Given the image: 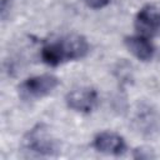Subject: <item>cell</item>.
Here are the masks:
<instances>
[{
	"label": "cell",
	"instance_id": "1",
	"mask_svg": "<svg viewBox=\"0 0 160 160\" xmlns=\"http://www.w3.org/2000/svg\"><path fill=\"white\" fill-rule=\"evenodd\" d=\"M89 52V44L81 35H68L55 42L45 45L41 50V59L46 65L58 66L71 60H80Z\"/></svg>",
	"mask_w": 160,
	"mask_h": 160
},
{
	"label": "cell",
	"instance_id": "2",
	"mask_svg": "<svg viewBox=\"0 0 160 160\" xmlns=\"http://www.w3.org/2000/svg\"><path fill=\"white\" fill-rule=\"evenodd\" d=\"M24 148L40 156H54L60 151L59 141L51 135L45 124H38L24 136Z\"/></svg>",
	"mask_w": 160,
	"mask_h": 160
},
{
	"label": "cell",
	"instance_id": "3",
	"mask_svg": "<svg viewBox=\"0 0 160 160\" xmlns=\"http://www.w3.org/2000/svg\"><path fill=\"white\" fill-rule=\"evenodd\" d=\"M59 85V79L50 74L36 75L24 80L18 90L24 100H38L51 94Z\"/></svg>",
	"mask_w": 160,
	"mask_h": 160
},
{
	"label": "cell",
	"instance_id": "4",
	"mask_svg": "<svg viewBox=\"0 0 160 160\" xmlns=\"http://www.w3.org/2000/svg\"><path fill=\"white\" fill-rule=\"evenodd\" d=\"M98 92L92 88H79L68 92L65 98V102L69 109L88 114L92 111L98 105Z\"/></svg>",
	"mask_w": 160,
	"mask_h": 160
},
{
	"label": "cell",
	"instance_id": "5",
	"mask_svg": "<svg viewBox=\"0 0 160 160\" xmlns=\"http://www.w3.org/2000/svg\"><path fill=\"white\" fill-rule=\"evenodd\" d=\"M135 29L142 36H154L160 32V10L154 5H145L135 16Z\"/></svg>",
	"mask_w": 160,
	"mask_h": 160
},
{
	"label": "cell",
	"instance_id": "6",
	"mask_svg": "<svg viewBox=\"0 0 160 160\" xmlns=\"http://www.w3.org/2000/svg\"><path fill=\"white\" fill-rule=\"evenodd\" d=\"M92 148L99 152L119 156L125 152L126 144L122 136H120L119 134L111 131H102L94 138Z\"/></svg>",
	"mask_w": 160,
	"mask_h": 160
},
{
	"label": "cell",
	"instance_id": "7",
	"mask_svg": "<svg viewBox=\"0 0 160 160\" xmlns=\"http://www.w3.org/2000/svg\"><path fill=\"white\" fill-rule=\"evenodd\" d=\"M125 46L128 50L140 61H149L152 59L155 49L152 44L148 40L146 36L142 35H135V36H128L124 40Z\"/></svg>",
	"mask_w": 160,
	"mask_h": 160
},
{
	"label": "cell",
	"instance_id": "8",
	"mask_svg": "<svg viewBox=\"0 0 160 160\" xmlns=\"http://www.w3.org/2000/svg\"><path fill=\"white\" fill-rule=\"evenodd\" d=\"M84 1H85V4H86L89 8L95 9V10L102 9V8H105L106 5L110 4V0H84Z\"/></svg>",
	"mask_w": 160,
	"mask_h": 160
},
{
	"label": "cell",
	"instance_id": "9",
	"mask_svg": "<svg viewBox=\"0 0 160 160\" xmlns=\"http://www.w3.org/2000/svg\"><path fill=\"white\" fill-rule=\"evenodd\" d=\"M134 158L135 159H150V158H154V155H151V151L150 150L136 149L134 151Z\"/></svg>",
	"mask_w": 160,
	"mask_h": 160
},
{
	"label": "cell",
	"instance_id": "10",
	"mask_svg": "<svg viewBox=\"0 0 160 160\" xmlns=\"http://www.w3.org/2000/svg\"><path fill=\"white\" fill-rule=\"evenodd\" d=\"M14 0H1V16L5 19V16H6V11L10 9V6H11V2H12Z\"/></svg>",
	"mask_w": 160,
	"mask_h": 160
}]
</instances>
